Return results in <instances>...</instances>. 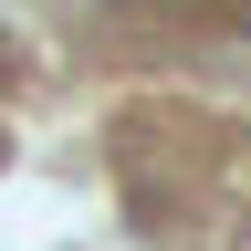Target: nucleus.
I'll return each instance as SVG.
<instances>
[]
</instances>
